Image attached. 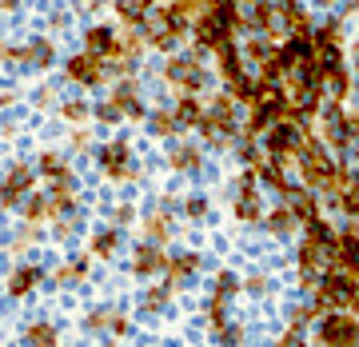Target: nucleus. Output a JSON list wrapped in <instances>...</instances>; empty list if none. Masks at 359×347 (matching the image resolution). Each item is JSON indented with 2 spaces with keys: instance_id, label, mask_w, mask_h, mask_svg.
Instances as JSON below:
<instances>
[{
  "instance_id": "obj_1",
  "label": "nucleus",
  "mask_w": 359,
  "mask_h": 347,
  "mask_svg": "<svg viewBox=\"0 0 359 347\" xmlns=\"http://www.w3.org/2000/svg\"><path fill=\"white\" fill-rule=\"evenodd\" d=\"M323 343L327 347H359V323L344 311L323 320Z\"/></svg>"
},
{
  "instance_id": "obj_2",
  "label": "nucleus",
  "mask_w": 359,
  "mask_h": 347,
  "mask_svg": "<svg viewBox=\"0 0 359 347\" xmlns=\"http://www.w3.org/2000/svg\"><path fill=\"white\" fill-rule=\"evenodd\" d=\"M168 76L176 80L184 92H196L200 84H204V72H200L196 60H172V64H168Z\"/></svg>"
},
{
  "instance_id": "obj_3",
  "label": "nucleus",
  "mask_w": 359,
  "mask_h": 347,
  "mask_svg": "<svg viewBox=\"0 0 359 347\" xmlns=\"http://www.w3.org/2000/svg\"><path fill=\"white\" fill-rule=\"evenodd\" d=\"M28 184H32V172L28 168H13L4 188H0V204H20V196L28 192Z\"/></svg>"
},
{
  "instance_id": "obj_4",
  "label": "nucleus",
  "mask_w": 359,
  "mask_h": 347,
  "mask_svg": "<svg viewBox=\"0 0 359 347\" xmlns=\"http://www.w3.org/2000/svg\"><path fill=\"white\" fill-rule=\"evenodd\" d=\"M25 347H56V327L48 320H36L25 327Z\"/></svg>"
},
{
  "instance_id": "obj_5",
  "label": "nucleus",
  "mask_w": 359,
  "mask_h": 347,
  "mask_svg": "<svg viewBox=\"0 0 359 347\" xmlns=\"http://www.w3.org/2000/svg\"><path fill=\"white\" fill-rule=\"evenodd\" d=\"M68 72H72V80H84V84H96V80L104 76V68L96 56H76L72 64H68Z\"/></svg>"
},
{
  "instance_id": "obj_6",
  "label": "nucleus",
  "mask_w": 359,
  "mask_h": 347,
  "mask_svg": "<svg viewBox=\"0 0 359 347\" xmlns=\"http://www.w3.org/2000/svg\"><path fill=\"white\" fill-rule=\"evenodd\" d=\"M168 259H164V252L160 247H148L144 244L140 252H136V275H152V271H160Z\"/></svg>"
},
{
  "instance_id": "obj_7",
  "label": "nucleus",
  "mask_w": 359,
  "mask_h": 347,
  "mask_svg": "<svg viewBox=\"0 0 359 347\" xmlns=\"http://www.w3.org/2000/svg\"><path fill=\"white\" fill-rule=\"evenodd\" d=\"M36 280H40V268H20V271H13L8 292H13V296H28V292L36 287Z\"/></svg>"
},
{
  "instance_id": "obj_8",
  "label": "nucleus",
  "mask_w": 359,
  "mask_h": 347,
  "mask_svg": "<svg viewBox=\"0 0 359 347\" xmlns=\"http://www.w3.org/2000/svg\"><path fill=\"white\" fill-rule=\"evenodd\" d=\"M196 268H200V259H196V256H180V259H172V268H168V280H172V283H168V287L184 283Z\"/></svg>"
},
{
  "instance_id": "obj_9",
  "label": "nucleus",
  "mask_w": 359,
  "mask_h": 347,
  "mask_svg": "<svg viewBox=\"0 0 359 347\" xmlns=\"http://www.w3.org/2000/svg\"><path fill=\"white\" fill-rule=\"evenodd\" d=\"M124 160H128V148H124V144L104 148V164H108V172H116V176H132L128 168H124Z\"/></svg>"
},
{
  "instance_id": "obj_10",
  "label": "nucleus",
  "mask_w": 359,
  "mask_h": 347,
  "mask_svg": "<svg viewBox=\"0 0 359 347\" xmlns=\"http://www.w3.org/2000/svg\"><path fill=\"white\" fill-rule=\"evenodd\" d=\"M200 120H204L200 104H196L192 96H184V100H180V108H176V124L184 128V124H200Z\"/></svg>"
},
{
  "instance_id": "obj_11",
  "label": "nucleus",
  "mask_w": 359,
  "mask_h": 347,
  "mask_svg": "<svg viewBox=\"0 0 359 347\" xmlns=\"http://www.w3.org/2000/svg\"><path fill=\"white\" fill-rule=\"evenodd\" d=\"M84 40H88V48H92V52H116V36L108 32V28H92Z\"/></svg>"
},
{
  "instance_id": "obj_12",
  "label": "nucleus",
  "mask_w": 359,
  "mask_h": 347,
  "mask_svg": "<svg viewBox=\"0 0 359 347\" xmlns=\"http://www.w3.org/2000/svg\"><path fill=\"white\" fill-rule=\"evenodd\" d=\"M25 60H32V64H52V44L48 40H32L25 48Z\"/></svg>"
},
{
  "instance_id": "obj_13",
  "label": "nucleus",
  "mask_w": 359,
  "mask_h": 347,
  "mask_svg": "<svg viewBox=\"0 0 359 347\" xmlns=\"http://www.w3.org/2000/svg\"><path fill=\"white\" fill-rule=\"evenodd\" d=\"M116 244H120V236H116V231H100V236L92 240V252L108 259V256H116Z\"/></svg>"
},
{
  "instance_id": "obj_14",
  "label": "nucleus",
  "mask_w": 359,
  "mask_h": 347,
  "mask_svg": "<svg viewBox=\"0 0 359 347\" xmlns=\"http://www.w3.org/2000/svg\"><path fill=\"white\" fill-rule=\"evenodd\" d=\"M104 327H116V315L112 311H92L88 315V332H104Z\"/></svg>"
},
{
  "instance_id": "obj_15",
  "label": "nucleus",
  "mask_w": 359,
  "mask_h": 347,
  "mask_svg": "<svg viewBox=\"0 0 359 347\" xmlns=\"http://www.w3.org/2000/svg\"><path fill=\"white\" fill-rule=\"evenodd\" d=\"M292 212H276V216H268V228L276 231V236H283V231H292Z\"/></svg>"
},
{
  "instance_id": "obj_16",
  "label": "nucleus",
  "mask_w": 359,
  "mask_h": 347,
  "mask_svg": "<svg viewBox=\"0 0 359 347\" xmlns=\"http://www.w3.org/2000/svg\"><path fill=\"white\" fill-rule=\"evenodd\" d=\"M236 212H240V219H256V216H259L256 196H240V204H236Z\"/></svg>"
},
{
  "instance_id": "obj_17",
  "label": "nucleus",
  "mask_w": 359,
  "mask_h": 347,
  "mask_svg": "<svg viewBox=\"0 0 359 347\" xmlns=\"http://www.w3.org/2000/svg\"><path fill=\"white\" fill-rule=\"evenodd\" d=\"M172 164H176V168H184V172H192V168L200 164V160H196V152H192V148H180V152L172 156Z\"/></svg>"
},
{
  "instance_id": "obj_18",
  "label": "nucleus",
  "mask_w": 359,
  "mask_h": 347,
  "mask_svg": "<svg viewBox=\"0 0 359 347\" xmlns=\"http://www.w3.org/2000/svg\"><path fill=\"white\" fill-rule=\"evenodd\" d=\"M164 304H168V287H156V292L144 296V308H148V311H160Z\"/></svg>"
},
{
  "instance_id": "obj_19",
  "label": "nucleus",
  "mask_w": 359,
  "mask_h": 347,
  "mask_svg": "<svg viewBox=\"0 0 359 347\" xmlns=\"http://www.w3.org/2000/svg\"><path fill=\"white\" fill-rule=\"evenodd\" d=\"M152 128L160 132V136H168V132L176 128V116H168V112H160V116H152Z\"/></svg>"
},
{
  "instance_id": "obj_20",
  "label": "nucleus",
  "mask_w": 359,
  "mask_h": 347,
  "mask_svg": "<svg viewBox=\"0 0 359 347\" xmlns=\"http://www.w3.org/2000/svg\"><path fill=\"white\" fill-rule=\"evenodd\" d=\"M44 212H48V204H44V200H28V207H25V216H28V219H40Z\"/></svg>"
},
{
  "instance_id": "obj_21",
  "label": "nucleus",
  "mask_w": 359,
  "mask_h": 347,
  "mask_svg": "<svg viewBox=\"0 0 359 347\" xmlns=\"http://www.w3.org/2000/svg\"><path fill=\"white\" fill-rule=\"evenodd\" d=\"M204 212H208L204 200H188V216H204Z\"/></svg>"
},
{
  "instance_id": "obj_22",
  "label": "nucleus",
  "mask_w": 359,
  "mask_h": 347,
  "mask_svg": "<svg viewBox=\"0 0 359 347\" xmlns=\"http://www.w3.org/2000/svg\"><path fill=\"white\" fill-rule=\"evenodd\" d=\"M219 343H224V347H236V343H240V332H231V327H228V332L219 335Z\"/></svg>"
},
{
  "instance_id": "obj_23",
  "label": "nucleus",
  "mask_w": 359,
  "mask_h": 347,
  "mask_svg": "<svg viewBox=\"0 0 359 347\" xmlns=\"http://www.w3.org/2000/svg\"><path fill=\"white\" fill-rule=\"evenodd\" d=\"M65 112L72 116V120H80V116H84V104H80V100H72V104H68V108H65Z\"/></svg>"
}]
</instances>
